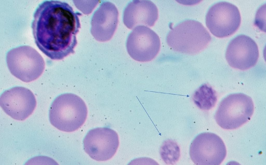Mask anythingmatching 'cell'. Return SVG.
Returning <instances> with one entry per match:
<instances>
[{
    "label": "cell",
    "mask_w": 266,
    "mask_h": 165,
    "mask_svg": "<svg viewBox=\"0 0 266 165\" xmlns=\"http://www.w3.org/2000/svg\"><path fill=\"white\" fill-rule=\"evenodd\" d=\"M68 3L45 1L36 9L31 23L35 42L39 49L53 60H60L74 53L79 16Z\"/></svg>",
    "instance_id": "obj_1"
},
{
    "label": "cell",
    "mask_w": 266,
    "mask_h": 165,
    "mask_svg": "<svg viewBox=\"0 0 266 165\" xmlns=\"http://www.w3.org/2000/svg\"><path fill=\"white\" fill-rule=\"evenodd\" d=\"M86 105L78 96L72 93L61 94L54 100L50 107L49 119L51 124L64 132L74 131L86 121Z\"/></svg>",
    "instance_id": "obj_2"
},
{
    "label": "cell",
    "mask_w": 266,
    "mask_h": 165,
    "mask_svg": "<svg viewBox=\"0 0 266 165\" xmlns=\"http://www.w3.org/2000/svg\"><path fill=\"white\" fill-rule=\"evenodd\" d=\"M211 40L209 33L200 22L187 20L179 23L168 33L166 41L174 51L189 55L206 48Z\"/></svg>",
    "instance_id": "obj_3"
},
{
    "label": "cell",
    "mask_w": 266,
    "mask_h": 165,
    "mask_svg": "<svg viewBox=\"0 0 266 165\" xmlns=\"http://www.w3.org/2000/svg\"><path fill=\"white\" fill-rule=\"evenodd\" d=\"M254 109V103L250 97L242 93L232 94L221 101L215 118L222 128L235 129L250 119Z\"/></svg>",
    "instance_id": "obj_4"
},
{
    "label": "cell",
    "mask_w": 266,
    "mask_h": 165,
    "mask_svg": "<svg viewBox=\"0 0 266 165\" xmlns=\"http://www.w3.org/2000/svg\"><path fill=\"white\" fill-rule=\"evenodd\" d=\"M6 60L12 74L26 83L39 77L45 67V62L41 55L34 48L27 45L10 50L7 53Z\"/></svg>",
    "instance_id": "obj_5"
},
{
    "label": "cell",
    "mask_w": 266,
    "mask_h": 165,
    "mask_svg": "<svg viewBox=\"0 0 266 165\" xmlns=\"http://www.w3.org/2000/svg\"><path fill=\"white\" fill-rule=\"evenodd\" d=\"M241 16L237 7L226 2H221L212 5L206 15V26L215 36L222 38L234 34L239 27Z\"/></svg>",
    "instance_id": "obj_6"
},
{
    "label": "cell",
    "mask_w": 266,
    "mask_h": 165,
    "mask_svg": "<svg viewBox=\"0 0 266 165\" xmlns=\"http://www.w3.org/2000/svg\"><path fill=\"white\" fill-rule=\"evenodd\" d=\"M227 151L221 139L216 134L204 132L198 135L190 147V158L196 165H219L225 159Z\"/></svg>",
    "instance_id": "obj_7"
},
{
    "label": "cell",
    "mask_w": 266,
    "mask_h": 165,
    "mask_svg": "<svg viewBox=\"0 0 266 165\" xmlns=\"http://www.w3.org/2000/svg\"><path fill=\"white\" fill-rule=\"evenodd\" d=\"M127 52L134 60L141 62L150 61L159 53L161 42L158 35L147 26H138L128 35L126 43Z\"/></svg>",
    "instance_id": "obj_8"
},
{
    "label": "cell",
    "mask_w": 266,
    "mask_h": 165,
    "mask_svg": "<svg viewBox=\"0 0 266 165\" xmlns=\"http://www.w3.org/2000/svg\"><path fill=\"white\" fill-rule=\"evenodd\" d=\"M117 133L107 127H98L90 130L83 141L84 149L92 159L98 161L111 159L119 145Z\"/></svg>",
    "instance_id": "obj_9"
},
{
    "label": "cell",
    "mask_w": 266,
    "mask_h": 165,
    "mask_svg": "<svg viewBox=\"0 0 266 165\" xmlns=\"http://www.w3.org/2000/svg\"><path fill=\"white\" fill-rule=\"evenodd\" d=\"M0 105L12 118L22 121L32 113L36 106V101L30 90L22 87H16L6 90L2 94Z\"/></svg>",
    "instance_id": "obj_10"
},
{
    "label": "cell",
    "mask_w": 266,
    "mask_h": 165,
    "mask_svg": "<svg viewBox=\"0 0 266 165\" xmlns=\"http://www.w3.org/2000/svg\"><path fill=\"white\" fill-rule=\"evenodd\" d=\"M259 56L258 46L251 38L241 34L234 38L229 43L225 57L231 67L245 70L254 66Z\"/></svg>",
    "instance_id": "obj_11"
},
{
    "label": "cell",
    "mask_w": 266,
    "mask_h": 165,
    "mask_svg": "<svg viewBox=\"0 0 266 165\" xmlns=\"http://www.w3.org/2000/svg\"><path fill=\"white\" fill-rule=\"evenodd\" d=\"M118 11L115 5L109 2L102 3L93 16L91 33L98 41L110 40L117 27Z\"/></svg>",
    "instance_id": "obj_12"
},
{
    "label": "cell",
    "mask_w": 266,
    "mask_h": 165,
    "mask_svg": "<svg viewBox=\"0 0 266 165\" xmlns=\"http://www.w3.org/2000/svg\"><path fill=\"white\" fill-rule=\"evenodd\" d=\"M158 17L156 5L147 0H133L129 3L123 12V20L128 28L132 29L140 25L153 26Z\"/></svg>",
    "instance_id": "obj_13"
},
{
    "label": "cell",
    "mask_w": 266,
    "mask_h": 165,
    "mask_svg": "<svg viewBox=\"0 0 266 165\" xmlns=\"http://www.w3.org/2000/svg\"><path fill=\"white\" fill-rule=\"evenodd\" d=\"M193 101L200 109L209 110L213 107L217 102L215 91L207 84L200 86L195 92L193 96Z\"/></svg>",
    "instance_id": "obj_14"
},
{
    "label": "cell",
    "mask_w": 266,
    "mask_h": 165,
    "mask_svg": "<svg viewBox=\"0 0 266 165\" xmlns=\"http://www.w3.org/2000/svg\"><path fill=\"white\" fill-rule=\"evenodd\" d=\"M179 149L175 142L170 141L165 142L160 149L161 157L165 162L170 164L176 161L179 157Z\"/></svg>",
    "instance_id": "obj_15"
}]
</instances>
